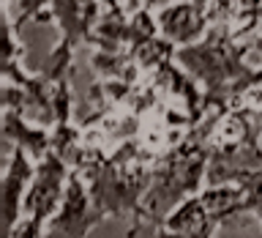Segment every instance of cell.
<instances>
[{"mask_svg": "<svg viewBox=\"0 0 262 238\" xmlns=\"http://www.w3.org/2000/svg\"><path fill=\"white\" fill-rule=\"evenodd\" d=\"M44 227H47V225H38L36 219L22 216L11 230H8V238H49Z\"/></svg>", "mask_w": 262, "mask_h": 238, "instance_id": "9a60e30c", "label": "cell"}, {"mask_svg": "<svg viewBox=\"0 0 262 238\" xmlns=\"http://www.w3.org/2000/svg\"><path fill=\"white\" fill-rule=\"evenodd\" d=\"M52 6V0H6V25L19 33V28H25L28 22H41Z\"/></svg>", "mask_w": 262, "mask_h": 238, "instance_id": "7c38bea8", "label": "cell"}, {"mask_svg": "<svg viewBox=\"0 0 262 238\" xmlns=\"http://www.w3.org/2000/svg\"><path fill=\"white\" fill-rule=\"evenodd\" d=\"M241 110H249L254 115H262V69H257V74L249 80V85L243 88V93L237 96V104Z\"/></svg>", "mask_w": 262, "mask_h": 238, "instance_id": "5bb4252c", "label": "cell"}, {"mask_svg": "<svg viewBox=\"0 0 262 238\" xmlns=\"http://www.w3.org/2000/svg\"><path fill=\"white\" fill-rule=\"evenodd\" d=\"M156 25H159L161 36L172 41L178 49L196 44L210 30L208 8L202 3H175L161 8V11H156Z\"/></svg>", "mask_w": 262, "mask_h": 238, "instance_id": "52a82bcc", "label": "cell"}, {"mask_svg": "<svg viewBox=\"0 0 262 238\" xmlns=\"http://www.w3.org/2000/svg\"><path fill=\"white\" fill-rule=\"evenodd\" d=\"M101 6V0H52L49 11H52L55 22L60 25V44L71 49L88 44L104 14Z\"/></svg>", "mask_w": 262, "mask_h": 238, "instance_id": "ba28073f", "label": "cell"}, {"mask_svg": "<svg viewBox=\"0 0 262 238\" xmlns=\"http://www.w3.org/2000/svg\"><path fill=\"white\" fill-rule=\"evenodd\" d=\"M175 3H208V0H142V8H147V11H161V8H167V6H175Z\"/></svg>", "mask_w": 262, "mask_h": 238, "instance_id": "2e32d148", "label": "cell"}, {"mask_svg": "<svg viewBox=\"0 0 262 238\" xmlns=\"http://www.w3.org/2000/svg\"><path fill=\"white\" fill-rule=\"evenodd\" d=\"M235 184L241 186L243 194H246V211L254 213V216L262 222V167L243 172Z\"/></svg>", "mask_w": 262, "mask_h": 238, "instance_id": "4fadbf2b", "label": "cell"}, {"mask_svg": "<svg viewBox=\"0 0 262 238\" xmlns=\"http://www.w3.org/2000/svg\"><path fill=\"white\" fill-rule=\"evenodd\" d=\"M33 175H36V162L22 148H14L11 159L6 162V170H3V197H6L8 230L22 219V203H25V194H28V189L33 184Z\"/></svg>", "mask_w": 262, "mask_h": 238, "instance_id": "9c48e42d", "label": "cell"}, {"mask_svg": "<svg viewBox=\"0 0 262 238\" xmlns=\"http://www.w3.org/2000/svg\"><path fill=\"white\" fill-rule=\"evenodd\" d=\"M216 110H210L202 118V123L188 131L178 145H172L167 153H161L153 164V178L150 189L145 194V216L153 222V227H161L164 219L169 216L178 205L191 200L205 189L208 178V164H210V129Z\"/></svg>", "mask_w": 262, "mask_h": 238, "instance_id": "3957f363", "label": "cell"}, {"mask_svg": "<svg viewBox=\"0 0 262 238\" xmlns=\"http://www.w3.org/2000/svg\"><path fill=\"white\" fill-rule=\"evenodd\" d=\"M246 211V194L237 184L229 186H205L196 197L178 205L164 219V230L180 238H216L219 227Z\"/></svg>", "mask_w": 262, "mask_h": 238, "instance_id": "277c9868", "label": "cell"}, {"mask_svg": "<svg viewBox=\"0 0 262 238\" xmlns=\"http://www.w3.org/2000/svg\"><path fill=\"white\" fill-rule=\"evenodd\" d=\"M251 52V41L237 38L235 28L229 25H213L191 47H180L175 61L191 74L205 90V107L210 110H232L237 96L257 74L246 63Z\"/></svg>", "mask_w": 262, "mask_h": 238, "instance_id": "7a4b0ae2", "label": "cell"}, {"mask_svg": "<svg viewBox=\"0 0 262 238\" xmlns=\"http://www.w3.org/2000/svg\"><path fill=\"white\" fill-rule=\"evenodd\" d=\"M69 175H71V167L55 151H49L41 162H36V175H33V184L28 194H25L22 216L36 219L38 225H49L63 205Z\"/></svg>", "mask_w": 262, "mask_h": 238, "instance_id": "5b68a950", "label": "cell"}, {"mask_svg": "<svg viewBox=\"0 0 262 238\" xmlns=\"http://www.w3.org/2000/svg\"><path fill=\"white\" fill-rule=\"evenodd\" d=\"M3 137L8 145L22 148L33 162H41L52 151V131L30 123L16 110H3Z\"/></svg>", "mask_w": 262, "mask_h": 238, "instance_id": "30bf717a", "label": "cell"}, {"mask_svg": "<svg viewBox=\"0 0 262 238\" xmlns=\"http://www.w3.org/2000/svg\"><path fill=\"white\" fill-rule=\"evenodd\" d=\"M251 49H257V52L262 55V33H259L257 38H251Z\"/></svg>", "mask_w": 262, "mask_h": 238, "instance_id": "e0dca14e", "label": "cell"}, {"mask_svg": "<svg viewBox=\"0 0 262 238\" xmlns=\"http://www.w3.org/2000/svg\"><path fill=\"white\" fill-rule=\"evenodd\" d=\"M104 219H106L104 213H98L93 208V200H90L85 178L71 170L63 205L52 216V222L47 225V235L49 238H85L90 230L96 225H101Z\"/></svg>", "mask_w": 262, "mask_h": 238, "instance_id": "8992f818", "label": "cell"}, {"mask_svg": "<svg viewBox=\"0 0 262 238\" xmlns=\"http://www.w3.org/2000/svg\"><path fill=\"white\" fill-rule=\"evenodd\" d=\"M159 156L142 145V140H128L112 151H93L82 170H74L85 178L93 208L106 219H131L128 238L139 235L145 216V194L150 189L153 164Z\"/></svg>", "mask_w": 262, "mask_h": 238, "instance_id": "6da1fadb", "label": "cell"}, {"mask_svg": "<svg viewBox=\"0 0 262 238\" xmlns=\"http://www.w3.org/2000/svg\"><path fill=\"white\" fill-rule=\"evenodd\" d=\"M90 66L98 74V80L104 82H137L145 80L142 69L137 66V61L131 57V52H101V49H93L90 52Z\"/></svg>", "mask_w": 262, "mask_h": 238, "instance_id": "8fae6325", "label": "cell"}]
</instances>
